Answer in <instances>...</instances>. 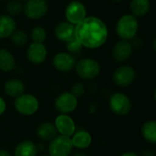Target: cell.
I'll return each mask as SVG.
<instances>
[{
  "mask_svg": "<svg viewBox=\"0 0 156 156\" xmlns=\"http://www.w3.org/2000/svg\"><path fill=\"white\" fill-rule=\"evenodd\" d=\"M25 89L26 87L24 82L19 79H10L5 83L4 86L5 94L15 99L25 93Z\"/></svg>",
  "mask_w": 156,
  "mask_h": 156,
  "instance_id": "cell-17",
  "label": "cell"
},
{
  "mask_svg": "<svg viewBox=\"0 0 156 156\" xmlns=\"http://www.w3.org/2000/svg\"><path fill=\"white\" fill-rule=\"evenodd\" d=\"M70 92L76 97V98H80L84 93H85V87L83 85V83L81 82H76L73 84V86L71 87V90Z\"/></svg>",
  "mask_w": 156,
  "mask_h": 156,
  "instance_id": "cell-28",
  "label": "cell"
},
{
  "mask_svg": "<svg viewBox=\"0 0 156 156\" xmlns=\"http://www.w3.org/2000/svg\"><path fill=\"white\" fill-rule=\"evenodd\" d=\"M79 101L70 91L60 93L54 101V107L59 114H70L78 107Z\"/></svg>",
  "mask_w": 156,
  "mask_h": 156,
  "instance_id": "cell-7",
  "label": "cell"
},
{
  "mask_svg": "<svg viewBox=\"0 0 156 156\" xmlns=\"http://www.w3.org/2000/svg\"><path fill=\"white\" fill-rule=\"evenodd\" d=\"M53 67L61 72L71 71L76 65V58L69 52H58L52 59Z\"/></svg>",
  "mask_w": 156,
  "mask_h": 156,
  "instance_id": "cell-11",
  "label": "cell"
},
{
  "mask_svg": "<svg viewBox=\"0 0 156 156\" xmlns=\"http://www.w3.org/2000/svg\"><path fill=\"white\" fill-rule=\"evenodd\" d=\"M73 148L78 150H85L89 148L92 143V137L90 133L86 130H79L74 133V134L70 137Z\"/></svg>",
  "mask_w": 156,
  "mask_h": 156,
  "instance_id": "cell-16",
  "label": "cell"
},
{
  "mask_svg": "<svg viewBox=\"0 0 156 156\" xmlns=\"http://www.w3.org/2000/svg\"><path fill=\"white\" fill-rule=\"evenodd\" d=\"M66 44V49L68 50V52L69 54H76L78 52L80 51V49L83 48L82 45L80 43V41L76 38V37H74L73 38H71L69 41H68Z\"/></svg>",
  "mask_w": 156,
  "mask_h": 156,
  "instance_id": "cell-27",
  "label": "cell"
},
{
  "mask_svg": "<svg viewBox=\"0 0 156 156\" xmlns=\"http://www.w3.org/2000/svg\"><path fill=\"white\" fill-rule=\"evenodd\" d=\"M5 9H6L7 15L13 17L16 16H19L23 12L24 5L17 0H10L6 4Z\"/></svg>",
  "mask_w": 156,
  "mask_h": 156,
  "instance_id": "cell-25",
  "label": "cell"
},
{
  "mask_svg": "<svg viewBox=\"0 0 156 156\" xmlns=\"http://www.w3.org/2000/svg\"><path fill=\"white\" fill-rule=\"evenodd\" d=\"M57 135H58V132L56 130L54 123H51L48 122H42L37 128V136L42 142L49 143Z\"/></svg>",
  "mask_w": 156,
  "mask_h": 156,
  "instance_id": "cell-18",
  "label": "cell"
},
{
  "mask_svg": "<svg viewBox=\"0 0 156 156\" xmlns=\"http://www.w3.org/2000/svg\"><path fill=\"white\" fill-rule=\"evenodd\" d=\"M109 108L116 115L125 116L132 110V101L123 92H115L109 99Z\"/></svg>",
  "mask_w": 156,
  "mask_h": 156,
  "instance_id": "cell-6",
  "label": "cell"
},
{
  "mask_svg": "<svg viewBox=\"0 0 156 156\" xmlns=\"http://www.w3.org/2000/svg\"><path fill=\"white\" fill-rule=\"evenodd\" d=\"M109 36L107 25L97 16H86L75 26V37L82 47L95 49L103 46Z\"/></svg>",
  "mask_w": 156,
  "mask_h": 156,
  "instance_id": "cell-1",
  "label": "cell"
},
{
  "mask_svg": "<svg viewBox=\"0 0 156 156\" xmlns=\"http://www.w3.org/2000/svg\"><path fill=\"white\" fill-rule=\"evenodd\" d=\"M39 156H49V155H39Z\"/></svg>",
  "mask_w": 156,
  "mask_h": 156,
  "instance_id": "cell-36",
  "label": "cell"
},
{
  "mask_svg": "<svg viewBox=\"0 0 156 156\" xmlns=\"http://www.w3.org/2000/svg\"><path fill=\"white\" fill-rule=\"evenodd\" d=\"M151 8L150 0H131L130 10L132 15L135 17H142L146 16Z\"/></svg>",
  "mask_w": 156,
  "mask_h": 156,
  "instance_id": "cell-20",
  "label": "cell"
},
{
  "mask_svg": "<svg viewBox=\"0 0 156 156\" xmlns=\"http://www.w3.org/2000/svg\"><path fill=\"white\" fill-rule=\"evenodd\" d=\"M48 56V50L43 43H31L27 49V58L28 61L35 65L42 64Z\"/></svg>",
  "mask_w": 156,
  "mask_h": 156,
  "instance_id": "cell-14",
  "label": "cell"
},
{
  "mask_svg": "<svg viewBox=\"0 0 156 156\" xmlns=\"http://www.w3.org/2000/svg\"><path fill=\"white\" fill-rule=\"evenodd\" d=\"M16 29L15 19L8 15H0V38H7Z\"/></svg>",
  "mask_w": 156,
  "mask_h": 156,
  "instance_id": "cell-19",
  "label": "cell"
},
{
  "mask_svg": "<svg viewBox=\"0 0 156 156\" xmlns=\"http://www.w3.org/2000/svg\"><path fill=\"white\" fill-rule=\"evenodd\" d=\"M17 1H19V2L23 3V2H27V1H28V0H17Z\"/></svg>",
  "mask_w": 156,
  "mask_h": 156,
  "instance_id": "cell-35",
  "label": "cell"
},
{
  "mask_svg": "<svg viewBox=\"0 0 156 156\" xmlns=\"http://www.w3.org/2000/svg\"><path fill=\"white\" fill-rule=\"evenodd\" d=\"M30 37L33 42L35 43H44L47 38V32L42 27H35L30 33Z\"/></svg>",
  "mask_w": 156,
  "mask_h": 156,
  "instance_id": "cell-26",
  "label": "cell"
},
{
  "mask_svg": "<svg viewBox=\"0 0 156 156\" xmlns=\"http://www.w3.org/2000/svg\"><path fill=\"white\" fill-rule=\"evenodd\" d=\"M0 156H11V154L5 149H0Z\"/></svg>",
  "mask_w": 156,
  "mask_h": 156,
  "instance_id": "cell-31",
  "label": "cell"
},
{
  "mask_svg": "<svg viewBox=\"0 0 156 156\" xmlns=\"http://www.w3.org/2000/svg\"><path fill=\"white\" fill-rule=\"evenodd\" d=\"M143 138L149 144H156V122L155 121H147L145 122L141 130Z\"/></svg>",
  "mask_w": 156,
  "mask_h": 156,
  "instance_id": "cell-23",
  "label": "cell"
},
{
  "mask_svg": "<svg viewBox=\"0 0 156 156\" xmlns=\"http://www.w3.org/2000/svg\"><path fill=\"white\" fill-rule=\"evenodd\" d=\"M48 10V4L47 0H28L24 5L23 12L27 18L37 20L45 16Z\"/></svg>",
  "mask_w": 156,
  "mask_h": 156,
  "instance_id": "cell-9",
  "label": "cell"
},
{
  "mask_svg": "<svg viewBox=\"0 0 156 156\" xmlns=\"http://www.w3.org/2000/svg\"><path fill=\"white\" fill-rule=\"evenodd\" d=\"M75 70L77 75L85 80H90L97 78L101 72L99 62L90 58H84L76 62Z\"/></svg>",
  "mask_w": 156,
  "mask_h": 156,
  "instance_id": "cell-3",
  "label": "cell"
},
{
  "mask_svg": "<svg viewBox=\"0 0 156 156\" xmlns=\"http://www.w3.org/2000/svg\"><path fill=\"white\" fill-rule=\"evenodd\" d=\"M37 144L29 140H25L17 144L14 151V156H37Z\"/></svg>",
  "mask_w": 156,
  "mask_h": 156,
  "instance_id": "cell-21",
  "label": "cell"
},
{
  "mask_svg": "<svg viewBox=\"0 0 156 156\" xmlns=\"http://www.w3.org/2000/svg\"><path fill=\"white\" fill-rule=\"evenodd\" d=\"M10 39L13 45H15L16 47H23L27 43L28 37L25 31L20 29H16L13 32V34L10 36Z\"/></svg>",
  "mask_w": 156,
  "mask_h": 156,
  "instance_id": "cell-24",
  "label": "cell"
},
{
  "mask_svg": "<svg viewBox=\"0 0 156 156\" xmlns=\"http://www.w3.org/2000/svg\"><path fill=\"white\" fill-rule=\"evenodd\" d=\"M133 50V47L130 41L121 39L114 44L112 49V57L116 62H124L130 58Z\"/></svg>",
  "mask_w": 156,
  "mask_h": 156,
  "instance_id": "cell-13",
  "label": "cell"
},
{
  "mask_svg": "<svg viewBox=\"0 0 156 156\" xmlns=\"http://www.w3.org/2000/svg\"><path fill=\"white\" fill-rule=\"evenodd\" d=\"M72 156H88L86 154L82 153V152H77V153H74Z\"/></svg>",
  "mask_w": 156,
  "mask_h": 156,
  "instance_id": "cell-33",
  "label": "cell"
},
{
  "mask_svg": "<svg viewBox=\"0 0 156 156\" xmlns=\"http://www.w3.org/2000/svg\"><path fill=\"white\" fill-rule=\"evenodd\" d=\"M87 16V9L83 3L74 0L69 3L65 8V17L67 22L73 26L79 25Z\"/></svg>",
  "mask_w": 156,
  "mask_h": 156,
  "instance_id": "cell-8",
  "label": "cell"
},
{
  "mask_svg": "<svg viewBox=\"0 0 156 156\" xmlns=\"http://www.w3.org/2000/svg\"><path fill=\"white\" fill-rule=\"evenodd\" d=\"M141 156H155V154L152 151V150H149V149H146L144 151H143Z\"/></svg>",
  "mask_w": 156,
  "mask_h": 156,
  "instance_id": "cell-30",
  "label": "cell"
},
{
  "mask_svg": "<svg viewBox=\"0 0 156 156\" xmlns=\"http://www.w3.org/2000/svg\"><path fill=\"white\" fill-rule=\"evenodd\" d=\"M139 29V23L137 17L132 14H125L122 16L116 23L115 30L117 36L122 39L130 41L135 37Z\"/></svg>",
  "mask_w": 156,
  "mask_h": 156,
  "instance_id": "cell-2",
  "label": "cell"
},
{
  "mask_svg": "<svg viewBox=\"0 0 156 156\" xmlns=\"http://www.w3.org/2000/svg\"><path fill=\"white\" fill-rule=\"evenodd\" d=\"M136 73L133 68L131 66L123 65L117 68L112 75L113 83L120 88H125L130 86L135 80Z\"/></svg>",
  "mask_w": 156,
  "mask_h": 156,
  "instance_id": "cell-10",
  "label": "cell"
},
{
  "mask_svg": "<svg viewBox=\"0 0 156 156\" xmlns=\"http://www.w3.org/2000/svg\"><path fill=\"white\" fill-rule=\"evenodd\" d=\"M16 65L13 54L6 48H0V70L4 72L11 71Z\"/></svg>",
  "mask_w": 156,
  "mask_h": 156,
  "instance_id": "cell-22",
  "label": "cell"
},
{
  "mask_svg": "<svg viewBox=\"0 0 156 156\" xmlns=\"http://www.w3.org/2000/svg\"><path fill=\"white\" fill-rule=\"evenodd\" d=\"M112 2H115V3H120V2H122V1H123V0H112Z\"/></svg>",
  "mask_w": 156,
  "mask_h": 156,
  "instance_id": "cell-34",
  "label": "cell"
},
{
  "mask_svg": "<svg viewBox=\"0 0 156 156\" xmlns=\"http://www.w3.org/2000/svg\"><path fill=\"white\" fill-rule=\"evenodd\" d=\"M54 125L58 133L71 137L76 132V124L69 114H59L56 117Z\"/></svg>",
  "mask_w": 156,
  "mask_h": 156,
  "instance_id": "cell-12",
  "label": "cell"
},
{
  "mask_svg": "<svg viewBox=\"0 0 156 156\" xmlns=\"http://www.w3.org/2000/svg\"><path fill=\"white\" fill-rule=\"evenodd\" d=\"M73 145L70 137L57 135L48 143V152L49 156H69L72 153Z\"/></svg>",
  "mask_w": 156,
  "mask_h": 156,
  "instance_id": "cell-5",
  "label": "cell"
},
{
  "mask_svg": "<svg viewBox=\"0 0 156 156\" xmlns=\"http://www.w3.org/2000/svg\"><path fill=\"white\" fill-rule=\"evenodd\" d=\"M54 34L59 41L67 43L75 37V26L67 21H62L55 27Z\"/></svg>",
  "mask_w": 156,
  "mask_h": 156,
  "instance_id": "cell-15",
  "label": "cell"
},
{
  "mask_svg": "<svg viewBox=\"0 0 156 156\" xmlns=\"http://www.w3.org/2000/svg\"><path fill=\"white\" fill-rule=\"evenodd\" d=\"M14 107L19 114L31 116L38 111L39 101L36 96L29 93H23L15 99Z\"/></svg>",
  "mask_w": 156,
  "mask_h": 156,
  "instance_id": "cell-4",
  "label": "cell"
},
{
  "mask_svg": "<svg viewBox=\"0 0 156 156\" xmlns=\"http://www.w3.org/2000/svg\"><path fill=\"white\" fill-rule=\"evenodd\" d=\"M5 110H6V103L5 100L0 96V116L5 113Z\"/></svg>",
  "mask_w": 156,
  "mask_h": 156,
  "instance_id": "cell-29",
  "label": "cell"
},
{
  "mask_svg": "<svg viewBox=\"0 0 156 156\" xmlns=\"http://www.w3.org/2000/svg\"><path fill=\"white\" fill-rule=\"evenodd\" d=\"M121 156H140L139 154H137L136 153H133V152H126L124 154H122Z\"/></svg>",
  "mask_w": 156,
  "mask_h": 156,
  "instance_id": "cell-32",
  "label": "cell"
}]
</instances>
